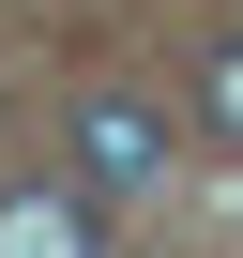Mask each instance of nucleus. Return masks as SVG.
<instances>
[{"label": "nucleus", "instance_id": "1", "mask_svg": "<svg viewBox=\"0 0 243 258\" xmlns=\"http://www.w3.org/2000/svg\"><path fill=\"white\" fill-rule=\"evenodd\" d=\"M76 167H91V198L167 182V121H152L137 91H76Z\"/></svg>", "mask_w": 243, "mask_h": 258}, {"label": "nucleus", "instance_id": "3", "mask_svg": "<svg viewBox=\"0 0 243 258\" xmlns=\"http://www.w3.org/2000/svg\"><path fill=\"white\" fill-rule=\"evenodd\" d=\"M198 121H213V137H243V46H213V76H198Z\"/></svg>", "mask_w": 243, "mask_h": 258}, {"label": "nucleus", "instance_id": "2", "mask_svg": "<svg viewBox=\"0 0 243 258\" xmlns=\"http://www.w3.org/2000/svg\"><path fill=\"white\" fill-rule=\"evenodd\" d=\"M0 258H106V198L91 182H16L0 198Z\"/></svg>", "mask_w": 243, "mask_h": 258}]
</instances>
